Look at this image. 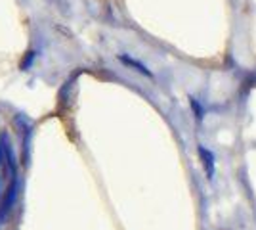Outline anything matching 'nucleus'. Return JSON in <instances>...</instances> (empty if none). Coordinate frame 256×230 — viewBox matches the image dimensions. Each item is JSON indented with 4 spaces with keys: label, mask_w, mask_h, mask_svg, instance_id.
Masks as SVG:
<instances>
[{
    "label": "nucleus",
    "mask_w": 256,
    "mask_h": 230,
    "mask_svg": "<svg viewBox=\"0 0 256 230\" xmlns=\"http://www.w3.org/2000/svg\"><path fill=\"white\" fill-rule=\"evenodd\" d=\"M16 159L6 132L0 129V226L4 224V219L12 207L16 196Z\"/></svg>",
    "instance_id": "obj_1"
}]
</instances>
